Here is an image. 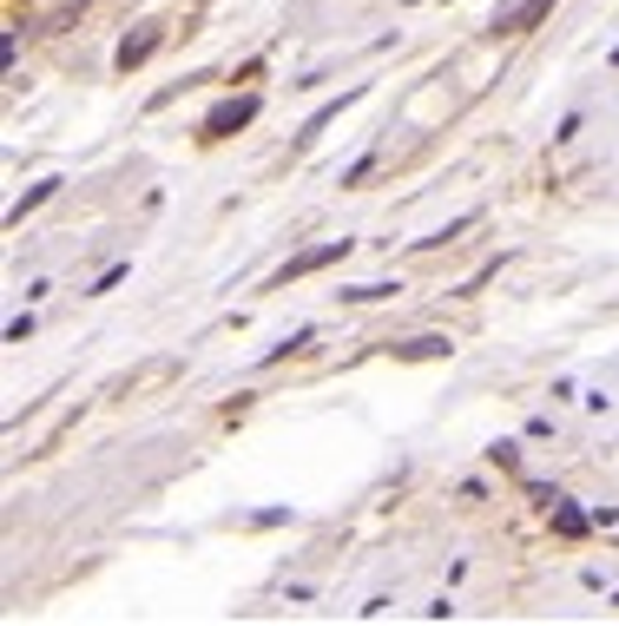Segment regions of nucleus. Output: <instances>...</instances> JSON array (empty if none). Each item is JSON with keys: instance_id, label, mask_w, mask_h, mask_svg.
Here are the masks:
<instances>
[{"instance_id": "nucleus-1", "label": "nucleus", "mask_w": 619, "mask_h": 626, "mask_svg": "<svg viewBox=\"0 0 619 626\" xmlns=\"http://www.w3.org/2000/svg\"><path fill=\"white\" fill-rule=\"evenodd\" d=\"M336 257H350V238H336V244H323V251H303L297 264H284V284H290V277H310V271H323V264H336Z\"/></svg>"}, {"instance_id": "nucleus-2", "label": "nucleus", "mask_w": 619, "mask_h": 626, "mask_svg": "<svg viewBox=\"0 0 619 626\" xmlns=\"http://www.w3.org/2000/svg\"><path fill=\"white\" fill-rule=\"evenodd\" d=\"M251 112H257V99H231V106H218V112H211V119H205V132H211V139H218V132H231V125H244V119H251Z\"/></svg>"}, {"instance_id": "nucleus-3", "label": "nucleus", "mask_w": 619, "mask_h": 626, "mask_svg": "<svg viewBox=\"0 0 619 626\" xmlns=\"http://www.w3.org/2000/svg\"><path fill=\"white\" fill-rule=\"evenodd\" d=\"M554 528H561V535H587V515H581V508H567V502L554 495Z\"/></svg>"}, {"instance_id": "nucleus-4", "label": "nucleus", "mask_w": 619, "mask_h": 626, "mask_svg": "<svg viewBox=\"0 0 619 626\" xmlns=\"http://www.w3.org/2000/svg\"><path fill=\"white\" fill-rule=\"evenodd\" d=\"M152 46H158V33H139V40H125V46H119V66H139Z\"/></svg>"}, {"instance_id": "nucleus-5", "label": "nucleus", "mask_w": 619, "mask_h": 626, "mask_svg": "<svg viewBox=\"0 0 619 626\" xmlns=\"http://www.w3.org/2000/svg\"><path fill=\"white\" fill-rule=\"evenodd\" d=\"M449 350V337H416V343H402V356H442Z\"/></svg>"}]
</instances>
